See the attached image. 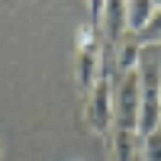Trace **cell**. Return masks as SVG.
Listing matches in <instances>:
<instances>
[{
  "label": "cell",
  "mask_w": 161,
  "mask_h": 161,
  "mask_svg": "<svg viewBox=\"0 0 161 161\" xmlns=\"http://www.w3.org/2000/svg\"><path fill=\"white\" fill-rule=\"evenodd\" d=\"M113 161H142V145H139V132H119L113 129Z\"/></svg>",
  "instance_id": "5"
},
{
  "label": "cell",
  "mask_w": 161,
  "mask_h": 161,
  "mask_svg": "<svg viewBox=\"0 0 161 161\" xmlns=\"http://www.w3.org/2000/svg\"><path fill=\"white\" fill-rule=\"evenodd\" d=\"M113 129L139 132V110H142V74L129 71L119 74L113 84Z\"/></svg>",
  "instance_id": "1"
},
{
  "label": "cell",
  "mask_w": 161,
  "mask_h": 161,
  "mask_svg": "<svg viewBox=\"0 0 161 161\" xmlns=\"http://www.w3.org/2000/svg\"><path fill=\"white\" fill-rule=\"evenodd\" d=\"M100 36H103V45H110V48H116L129 36V29H126V3H103Z\"/></svg>",
  "instance_id": "4"
},
{
  "label": "cell",
  "mask_w": 161,
  "mask_h": 161,
  "mask_svg": "<svg viewBox=\"0 0 161 161\" xmlns=\"http://www.w3.org/2000/svg\"><path fill=\"white\" fill-rule=\"evenodd\" d=\"M142 74V110H139V139L161 126V71L155 61L139 64Z\"/></svg>",
  "instance_id": "2"
},
{
  "label": "cell",
  "mask_w": 161,
  "mask_h": 161,
  "mask_svg": "<svg viewBox=\"0 0 161 161\" xmlns=\"http://www.w3.org/2000/svg\"><path fill=\"white\" fill-rule=\"evenodd\" d=\"M136 42L145 48V45H155V42H161V3H158V10H155V16H152V23L145 26V29L136 36Z\"/></svg>",
  "instance_id": "8"
},
{
  "label": "cell",
  "mask_w": 161,
  "mask_h": 161,
  "mask_svg": "<svg viewBox=\"0 0 161 161\" xmlns=\"http://www.w3.org/2000/svg\"><path fill=\"white\" fill-rule=\"evenodd\" d=\"M142 161H161V126L142 136Z\"/></svg>",
  "instance_id": "9"
},
{
  "label": "cell",
  "mask_w": 161,
  "mask_h": 161,
  "mask_svg": "<svg viewBox=\"0 0 161 161\" xmlns=\"http://www.w3.org/2000/svg\"><path fill=\"white\" fill-rule=\"evenodd\" d=\"M155 10H158V3H148V0H139V3H126V29H129V36L136 39L145 26L152 23V16H155Z\"/></svg>",
  "instance_id": "7"
},
{
  "label": "cell",
  "mask_w": 161,
  "mask_h": 161,
  "mask_svg": "<svg viewBox=\"0 0 161 161\" xmlns=\"http://www.w3.org/2000/svg\"><path fill=\"white\" fill-rule=\"evenodd\" d=\"M113 80L110 77H100L93 90L87 93V103H84V119L87 126L97 132V136H113Z\"/></svg>",
  "instance_id": "3"
},
{
  "label": "cell",
  "mask_w": 161,
  "mask_h": 161,
  "mask_svg": "<svg viewBox=\"0 0 161 161\" xmlns=\"http://www.w3.org/2000/svg\"><path fill=\"white\" fill-rule=\"evenodd\" d=\"M139 64H142V45L132 36H126L123 42L116 45V71L119 74H129V71H139Z\"/></svg>",
  "instance_id": "6"
},
{
  "label": "cell",
  "mask_w": 161,
  "mask_h": 161,
  "mask_svg": "<svg viewBox=\"0 0 161 161\" xmlns=\"http://www.w3.org/2000/svg\"><path fill=\"white\" fill-rule=\"evenodd\" d=\"M0 155H3V142H0Z\"/></svg>",
  "instance_id": "10"
}]
</instances>
